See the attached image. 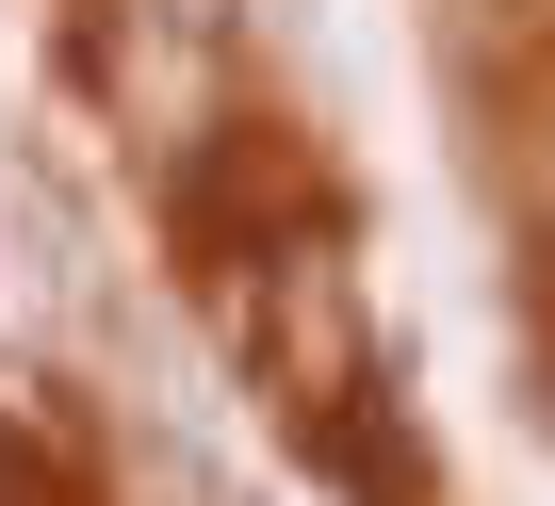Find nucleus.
I'll use <instances>...</instances> for the list:
<instances>
[{
  "instance_id": "nucleus-1",
  "label": "nucleus",
  "mask_w": 555,
  "mask_h": 506,
  "mask_svg": "<svg viewBox=\"0 0 555 506\" xmlns=\"http://www.w3.org/2000/svg\"><path fill=\"white\" fill-rule=\"evenodd\" d=\"M212 17H229V0H164V34H212Z\"/></svg>"
}]
</instances>
